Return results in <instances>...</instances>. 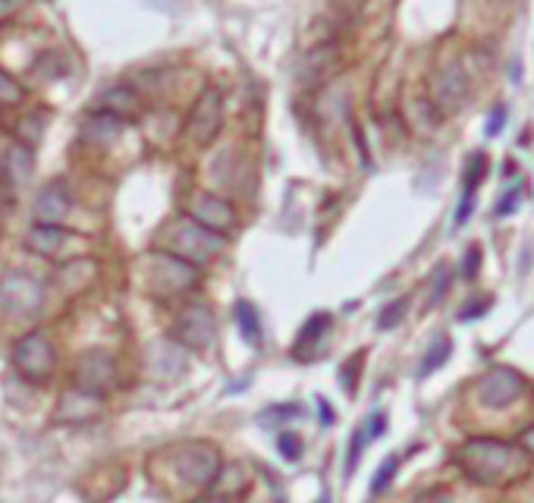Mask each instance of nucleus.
<instances>
[{
    "label": "nucleus",
    "instance_id": "nucleus-23",
    "mask_svg": "<svg viewBox=\"0 0 534 503\" xmlns=\"http://www.w3.org/2000/svg\"><path fill=\"white\" fill-rule=\"evenodd\" d=\"M449 283H453V267L443 261V265H437L434 271H431V280H428V305H437L443 296H447Z\"/></svg>",
    "mask_w": 534,
    "mask_h": 503
},
{
    "label": "nucleus",
    "instance_id": "nucleus-4",
    "mask_svg": "<svg viewBox=\"0 0 534 503\" xmlns=\"http://www.w3.org/2000/svg\"><path fill=\"white\" fill-rule=\"evenodd\" d=\"M224 243L227 239L220 237V233L205 230V227L195 224L192 218H182V220H176L174 233H170V249L167 252H174L176 258H182V261H189L192 267H199L224 249Z\"/></svg>",
    "mask_w": 534,
    "mask_h": 503
},
{
    "label": "nucleus",
    "instance_id": "nucleus-17",
    "mask_svg": "<svg viewBox=\"0 0 534 503\" xmlns=\"http://www.w3.org/2000/svg\"><path fill=\"white\" fill-rule=\"evenodd\" d=\"M101 412V400L79 391H67L57 403V422H88Z\"/></svg>",
    "mask_w": 534,
    "mask_h": 503
},
{
    "label": "nucleus",
    "instance_id": "nucleus-14",
    "mask_svg": "<svg viewBox=\"0 0 534 503\" xmlns=\"http://www.w3.org/2000/svg\"><path fill=\"white\" fill-rule=\"evenodd\" d=\"M330 328H334V318H330L327 311H315V315L302 324V330H298L292 355H296V359H305V362L315 359V355L324 349V340H327Z\"/></svg>",
    "mask_w": 534,
    "mask_h": 503
},
{
    "label": "nucleus",
    "instance_id": "nucleus-25",
    "mask_svg": "<svg viewBox=\"0 0 534 503\" xmlns=\"http://www.w3.org/2000/svg\"><path fill=\"white\" fill-rule=\"evenodd\" d=\"M519 205H522V176H519V180H512L510 186H506V193L500 195L494 214H497V218H510V214L519 211Z\"/></svg>",
    "mask_w": 534,
    "mask_h": 503
},
{
    "label": "nucleus",
    "instance_id": "nucleus-18",
    "mask_svg": "<svg viewBox=\"0 0 534 503\" xmlns=\"http://www.w3.org/2000/svg\"><path fill=\"white\" fill-rule=\"evenodd\" d=\"M31 167H35V155H31V148H29V145H22V142H16V145H10V151L4 155L0 174H4V180L10 183L13 189H16L31 176Z\"/></svg>",
    "mask_w": 534,
    "mask_h": 503
},
{
    "label": "nucleus",
    "instance_id": "nucleus-30",
    "mask_svg": "<svg viewBox=\"0 0 534 503\" xmlns=\"http://www.w3.org/2000/svg\"><path fill=\"white\" fill-rule=\"evenodd\" d=\"M277 450L283 460H298L305 450V441L298 435H292V431H280L277 435Z\"/></svg>",
    "mask_w": 534,
    "mask_h": 503
},
{
    "label": "nucleus",
    "instance_id": "nucleus-32",
    "mask_svg": "<svg viewBox=\"0 0 534 503\" xmlns=\"http://www.w3.org/2000/svg\"><path fill=\"white\" fill-rule=\"evenodd\" d=\"M491 309V299H475V302H466L462 305V311H459V321H475V318H481L485 311Z\"/></svg>",
    "mask_w": 534,
    "mask_h": 503
},
{
    "label": "nucleus",
    "instance_id": "nucleus-21",
    "mask_svg": "<svg viewBox=\"0 0 534 503\" xmlns=\"http://www.w3.org/2000/svg\"><path fill=\"white\" fill-rule=\"evenodd\" d=\"M449 353H453V340H449L447 334H437L434 340H431L428 353H424L422 368H418V378H431V374L449 359Z\"/></svg>",
    "mask_w": 534,
    "mask_h": 503
},
{
    "label": "nucleus",
    "instance_id": "nucleus-7",
    "mask_svg": "<svg viewBox=\"0 0 534 503\" xmlns=\"http://www.w3.org/2000/svg\"><path fill=\"white\" fill-rule=\"evenodd\" d=\"M195 283H199V267H192L189 261L164 249L151 255V286H155V292L176 296V292L192 290Z\"/></svg>",
    "mask_w": 534,
    "mask_h": 503
},
{
    "label": "nucleus",
    "instance_id": "nucleus-12",
    "mask_svg": "<svg viewBox=\"0 0 534 503\" xmlns=\"http://www.w3.org/2000/svg\"><path fill=\"white\" fill-rule=\"evenodd\" d=\"M189 218L195 220V224H201L205 230L211 233H220L224 237L227 230H233V224H236V211H233V205L227 199H220V195H199L192 205V214Z\"/></svg>",
    "mask_w": 534,
    "mask_h": 503
},
{
    "label": "nucleus",
    "instance_id": "nucleus-26",
    "mask_svg": "<svg viewBox=\"0 0 534 503\" xmlns=\"http://www.w3.org/2000/svg\"><path fill=\"white\" fill-rule=\"evenodd\" d=\"M487 176V157L485 151H475L472 157H468V167H466V189L462 193H475L478 195V186L481 180Z\"/></svg>",
    "mask_w": 534,
    "mask_h": 503
},
{
    "label": "nucleus",
    "instance_id": "nucleus-27",
    "mask_svg": "<svg viewBox=\"0 0 534 503\" xmlns=\"http://www.w3.org/2000/svg\"><path fill=\"white\" fill-rule=\"evenodd\" d=\"M405 311H409V299H405V296L393 299V302H390V305H384V311H380V318H378V330H393V328H396V324H403Z\"/></svg>",
    "mask_w": 534,
    "mask_h": 503
},
{
    "label": "nucleus",
    "instance_id": "nucleus-15",
    "mask_svg": "<svg viewBox=\"0 0 534 503\" xmlns=\"http://www.w3.org/2000/svg\"><path fill=\"white\" fill-rule=\"evenodd\" d=\"M340 63V48L336 44H324V48H315L302 57V69H298V82L305 85H317L321 79H327L330 69Z\"/></svg>",
    "mask_w": 534,
    "mask_h": 503
},
{
    "label": "nucleus",
    "instance_id": "nucleus-13",
    "mask_svg": "<svg viewBox=\"0 0 534 503\" xmlns=\"http://www.w3.org/2000/svg\"><path fill=\"white\" fill-rule=\"evenodd\" d=\"M468 94V76L466 69L459 67V63H449V67H443L441 73H437L434 79V104L441 107L443 113H453L462 107V101H466Z\"/></svg>",
    "mask_w": 534,
    "mask_h": 503
},
{
    "label": "nucleus",
    "instance_id": "nucleus-22",
    "mask_svg": "<svg viewBox=\"0 0 534 503\" xmlns=\"http://www.w3.org/2000/svg\"><path fill=\"white\" fill-rule=\"evenodd\" d=\"M236 324L239 330H243L245 343H252V346H258L262 343V318H258V309L252 302H236Z\"/></svg>",
    "mask_w": 534,
    "mask_h": 503
},
{
    "label": "nucleus",
    "instance_id": "nucleus-9",
    "mask_svg": "<svg viewBox=\"0 0 534 503\" xmlns=\"http://www.w3.org/2000/svg\"><path fill=\"white\" fill-rule=\"evenodd\" d=\"M220 123H224V98L218 88H205L186 120V136L195 145H211L220 132Z\"/></svg>",
    "mask_w": 534,
    "mask_h": 503
},
{
    "label": "nucleus",
    "instance_id": "nucleus-10",
    "mask_svg": "<svg viewBox=\"0 0 534 503\" xmlns=\"http://www.w3.org/2000/svg\"><path fill=\"white\" fill-rule=\"evenodd\" d=\"M475 391H478L481 406H487V409H506V406H512L525 393V381L512 368H491L487 374H481Z\"/></svg>",
    "mask_w": 534,
    "mask_h": 503
},
{
    "label": "nucleus",
    "instance_id": "nucleus-34",
    "mask_svg": "<svg viewBox=\"0 0 534 503\" xmlns=\"http://www.w3.org/2000/svg\"><path fill=\"white\" fill-rule=\"evenodd\" d=\"M472 211H475V193H462V202H459V208H456L453 224H456V227H462L468 218H472Z\"/></svg>",
    "mask_w": 534,
    "mask_h": 503
},
{
    "label": "nucleus",
    "instance_id": "nucleus-2",
    "mask_svg": "<svg viewBox=\"0 0 534 503\" xmlns=\"http://www.w3.org/2000/svg\"><path fill=\"white\" fill-rule=\"evenodd\" d=\"M174 469L186 485L192 488H211L218 481L220 469V454L211 447V444H201V441H189L174 447Z\"/></svg>",
    "mask_w": 534,
    "mask_h": 503
},
{
    "label": "nucleus",
    "instance_id": "nucleus-36",
    "mask_svg": "<svg viewBox=\"0 0 534 503\" xmlns=\"http://www.w3.org/2000/svg\"><path fill=\"white\" fill-rule=\"evenodd\" d=\"M519 447H522L525 454L534 456V425H531L529 431H522V437H519Z\"/></svg>",
    "mask_w": 534,
    "mask_h": 503
},
{
    "label": "nucleus",
    "instance_id": "nucleus-39",
    "mask_svg": "<svg viewBox=\"0 0 534 503\" xmlns=\"http://www.w3.org/2000/svg\"><path fill=\"white\" fill-rule=\"evenodd\" d=\"M199 503H233L230 498H220V494H211V498H201Z\"/></svg>",
    "mask_w": 534,
    "mask_h": 503
},
{
    "label": "nucleus",
    "instance_id": "nucleus-38",
    "mask_svg": "<svg viewBox=\"0 0 534 503\" xmlns=\"http://www.w3.org/2000/svg\"><path fill=\"white\" fill-rule=\"evenodd\" d=\"M321 422H324V425H334V409H330V406L324 403V400H321Z\"/></svg>",
    "mask_w": 534,
    "mask_h": 503
},
{
    "label": "nucleus",
    "instance_id": "nucleus-31",
    "mask_svg": "<svg viewBox=\"0 0 534 503\" xmlns=\"http://www.w3.org/2000/svg\"><path fill=\"white\" fill-rule=\"evenodd\" d=\"M298 406L296 403H286V406H277V409H267L264 412V418H262V425H273V422H289V418H296L298 416Z\"/></svg>",
    "mask_w": 534,
    "mask_h": 503
},
{
    "label": "nucleus",
    "instance_id": "nucleus-33",
    "mask_svg": "<svg viewBox=\"0 0 534 503\" xmlns=\"http://www.w3.org/2000/svg\"><path fill=\"white\" fill-rule=\"evenodd\" d=\"M503 126H506V107L503 104H497L491 111V117H487V126H485V132L487 136H500V132H503Z\"/></svg>",
    "mask_w": 534,
    "mask_h": 503
},
{
    "label": "nucleus",
    "instance_id": "nucleus-29",
    "mask_svg": "<svg viewBox=\"0 0 534 503\" xmlns=\"http://www.w3.org/2000/svg\"><path fill=\"white\" fill-rule=\"evenodd\" d=\"M368 444H371V437H368L365 425H361V428L352 435V444H349V454H346V475L355 472V466H359V460H361V454H365Z\"/></svg>",
    "mask_w": 534,
    "mask_h": 503
},
{
    "label": "nucleus",
    "instance_id": "nucleus-3",
    "mask_svg": "<svg viewBox=\"0 0 534 503\" xmlns=\"http://www.w3.org/2000/svg\"><path fill=\"white\" fill-rule=\"evenodd\" d=\"M117 378H120V368L111 353H104V349H85V353H79V359H76L73 391L104 400V393L117 387Z\"/></svg>",
    "mask_w": 534,
    "mask_h": 503
},
{
    "label": "nucleus",
    "instance_id": "nucleus-5",
    "mask_svg": "<svg viewBox=\"0 0 534 503\" xmlns=\"http://www.w3.org/2000/svg\"><path fill=\"white\" fill-rule=\"evenodd\" d=\"M44 296H48V290L35 274L10 271L0 280V311L10 318H29L41 311Z\"/></svg>",
    "mask_w": 534,
    "mask_h": 503
},
{
    "label": "nucleus",
    "instance_id": "nucleus-37",
    "mask_svg": "<svg viewBox=\"0 0 534 503\" xmlns=\"http://www.w3.org/2000/svg\"><path fill=\"white\" fill-rule=\"evenodd\" d=\"M418 503H449V498L443 491H428V494L418 498Z\"/></svg>",
    "mask_w": 534,
    "mask_h": 503
},
{
    "label": "nucleus",
    "instance_id": "nucleus-8",
    "mask_svg": "<svg viewBox=\"0 0 534 503\" xmlns=\"http://www.w3.org/2000/svg\"><path fill=\"white\" fill-rule=\"evenodd\" d=\"M174 337H176V346L208 349L218 340V321H214L211 309H208L205 302L186 305L174 324Z\"/></svg>",
    "mask_w": 534,
    "mask_h": 503
},
{
    "label": "nucleus",
    "instance_id": "nucleus-35",
    "mask_svg": "<svg viewBox=\"0 0 534 503\" xmlns=\"http://www.w3.org/2000/svg\"><path fill=\"white\" fill-rule=\"evenodd\" d=\"M478 265H481V249H478V246H472V249L466 252V265H462V274H466V280L478 277Z\"/></svg>",
    "mask_w": 534,
    "mask_h": 503
},
{
    "label": "nucleus",
    "instance_id": "nucleus-11",
    "mask_svg": "<svg viewBox=\"0 0 534 503\" xmlns=\"http://www.w3.org/2000/svg\"><path fill=\"white\" fill-rule=\"evenodd\" d=\"M73 208V195H69L67 183H48L41 193L35 195V205H31V218L41 227H60L63 218Z\"/></svg>",
    "mask_w": 534,
    "mask_h": 503
},
{
    "label": "nucleus",
    "instance_id": "nucleus-20",
    "mask_svg": "<svg viewBox=\"0 0 534 503\" xmlns=\"http://www.w3.org/2000/svg\"><path fill=\"white\" fill-rule=\"evenodd\" d=\"M101 111L113 113L117 120H126V117H132V113L138 111V94L132 92L129 85H113V88H107V92L101 94Z\"/></svg>",
    "mask_w": 534,
    "mask_h": 503
},
{
    "label": "nucleus",
    "instance_id": "nucleus-28",
    "mask_svg": "<svg viewBox=\"0 0 534 503\" xmlns=\"http://www.w3.org/2000/svg\"><path fill=\"white\" fill-rule=\"evenodd\" d=\"M22 98H25V88L19 85L10 73L0 69V107H13V104H19Z\"/></svg>",
    "mask_w": 534,
    "mask_h": 503
},
{
    "label": "nucleus",
    "instance_id": "nucleus-24",
    "mask_svg": "<svg viewBox=\"0 0 534 503\" xmlns=\"http://www.w3.org/2000/svg\"><path fill=\"white\" fill-rule=\"evenodd\" d=\"M396 472H399V456H387V460L380 463L378 472H374V479H371V498H380V494L393 485Z\"/></svg>",
    "mask_w": 534,
    "mask_h": 503
},
{
    "label": "nucleus",
    "instance_id": "nucleus-16",
    "mask_svg": "<svg viewBox=\"0 0 534 503\" xmlns=\"http://www.w3.org/2000/svg\"><path fill=\"white\" fill-rule=\"evenodd\" d=\"M120 132H123V120H117L113 113H104V111L88 113L79 123V136H82V142H88V145H111Z\"/></svg>",
    "mask_w": 534,
    "mask_h": 503
},
{
    "label": "nucleus",
    "instance_id": "nucleus-1",
    "mask_svg": "<svg viewBox=\"0 0 534 503\" xmlns=\"http://www.w3.org/2000/svg\"><path fill=\"white\" fill-rule=\"evenodd\" d=\"M516 456H522L516 444L500 441V437H475L456 450L453 460L462 469V475H468L475 485H497L512 469Z\"/></svg>",
    "mask_w": 534,
    "mask_h": 503
},
{
    "label": "nucleus",
    "instance_id": "nucleus-6",
    "mask_svg": "<svg viewBox=\"0 0 534 503\" xmlns=\"http://www.w3.org/2000/svg\"><path fill=\"white\" fill-rule=\"evenodd\" d=\"M54 362H57L54 346H50L44 330H31V334L19 337L16 346H13V365L31 384L48 381L50 372H54Z\"/></svg>",
    "mask_w": 534,
    "mask_h": 503
},
{
    "label": "nucleus",
    "instance_id": "nucleus-19",
    "mask_svg": "<svg viewBox=\"0 0 534 503\" xmlns=\"http://www.w3.org/2000/svg\"><path fill=\"white\" fill-rule=\"evenodd\" d=\"M63 243H67V230L63 227H41L35 224L29 230V237H25V249L31 255H41V258H50V255H57L63 249Z\"/></svg>",
    "mask_w": 534,
    "mask_h": 503
}]
</instances>
